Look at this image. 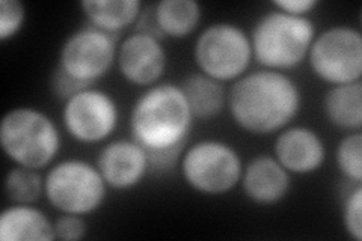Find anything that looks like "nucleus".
<instances>
[{
  "label": "nucleus",
  "mask_w": 362,
  "mask_h": 241,
  "mask_svg": "<svg viewBox=\"0 0 362 241\" xmlns=\"http://www.w3.org/2000/svg\"><path fill=\"white\" fill-rule=\"evenodd\" d=\"M0 240L53 241V222L33 204H13L0 213Z\"/></svg>",
  "instance_id": "2eb2a0df"
},
{
  "label": "nucleus",
  "mask_w": 362,
  "mask_h": 241,
  "mask_svg": "<svg viewBox=\"0 0 362 241\" xmlns=\"http://www.w3.org/2000/svg\"><path fill=\"white\" fill-rule=\"evenodd\" d=\"M194 59L199 73L221 83L235 82L254 61L251 37L234 23H211L195 41Z\"/></svg>",
  "instance_id": "0eeeda50"
},
{
  "label": "nucleus",
  "mask_w": 362,
  "mask_h": 241,
  "mask_svg": "<svg viewBox=\"0 0 362 241\" xmlns=\"http://www.w3.org/2000/svg\"><path fill=\"white\" fill-rule=\"evenodd\" d=\"M0 148L16 166L41 170L59 155L62 136L47 113L20 106L8 110L0 121Z\"/></svg>",
  "instance_id": "7ed1b4c3"
},
{
  "label": "nucleus",
  "mask_w": 362,
  "mask_h": 241,
  "mask_svg": "<svg viewBox=\"0 0 362 241\" xmlns=\"http://www.w3.org/2000/svg\"><path fill=\"white\" fill-rule=\"evenodd\" d=\"M153 8L163 38H187L198 29L202 18V8L197 0H160Z\"/></svg>",
  "instance_id": "6ab92c4d"
},
{
  "label": "nucleus",
  "mask_w": 362,
  "mask_h": 241,
  "mask_svg": "<svg viewBox=\"0 0 362 241\" xmlns=\"http://www.w3.org/2000/svg\"><path fill=\"white\" fill-rule=\"evenodd\" d=\"M118 37L93 26L74 30L61 45L58 68L85 86H94L117 64Z\"/></svg>",
  "instance_id": "1a4fd4ad"
},
{
  "label": "nucleus",
  "mask_w": 362,
  "mask_h": 241,
  "mask_svg": "<svg viewBox=\"0 0 362 241\" xmlns=\"http://www.w3.org/2000/svg\"><path fill=\"white\" fill-rule=\"evenodd\" d=\"M118 124V102L103 89L90 86L64 101L62 125L78 143L106 142L117 131Z\"/></svg>",
  "instance_id": "9d476101"
},
{
  "label": "nucleus",
  "mask_w": 362,
  "mask_h": 241,
  "mask_svg": "<svg viewBox=\"0 0 362 241\" xmlns=\"http://www.w3.org/2000/svg\"><path fill=\"white\" fill-rule=\"evenodd\" d=\"M109 189L132 190L150 174V160L145 149L133 139H115L100 149L97 163Z\"/></svg>",
  "instance_id": "f8f14e48"
},
{
  "label": "nucleus",
  "mask_w": 362,
  "mask_h": 241,
  "mask_svg": "<svg viewBox=\"0 0 362 241\" xmlns=\"http://www.w3.org/2000/svg\"><path fill=\"white\" fill-rule=\"evenodd\" d=\"M107 184L95 165L81 158H66L50 166L44 177V196L64 214L89 216L107 198Z\"/></svg>",
  "instance_id": "39448f33"
},
{
  "label": "nucleus",
  "mask_w": 362,
  "mask_h": 241,
  "mask_svg": "<svg viewBox=\"0 0 362 241\" xmlns=\"http://www.w3.org/2000/svg\"><path fill=\"white\" fill-rule=\"evenodd\" d=\"M4 189L13 204H35L44 194V178L37 169L14 166L8 170Z\"/></svg>",
  "instance_id": "aec40b11"
},
{
  "label": "nucleus",
  "mask_w": 362,
  "mask_h": 241,
  "mask_svg": "<svg viewBox=\"0 0 362 241\" xmlns=\"http://www.w3.org/2000/svg\"><path fill=\"white\" fill-rule=\"evenodd\" d=\"M117 65L126 82L146 89L160 83L168 68V52L162 40L133 32L118 45Z\"/></svg>",
  "instance_id": "9b49d317"
},
{
  "label": "nucleus",
  "mask_w": 362,
  "mask_h": 241,
  "mask_svg": "<svg viewBox=\"0 0 362 241\" xmlns=\"http://www.w3.org/2000/svg\"><path fill=\"white\" fill-rule=\"evenodd\" d=\"M302 102V90L294 78L264 68L235 80L226 100L237 127L255 136L288 127L299 117Z\"/></svg>",
  "instance_id": "f03ea898"
},
{
  "label": "nucleus",
  "mask_w": 362,
  "mask_h": 241,
  "mask_svg": "<svg viewBox=\"0 0 362 241\" xmlns=\"http://www.w3.org/2000/svg\"><path fill=\"white\" fill-rule=\"evenodd\" d=\"M335 163L346 180L354 184L362 181V133H347L335 149Z\"/></svg>",
  "instance_id": "412c9836"
},
{
  "label": "nucleus",
  "mask_w": 362,
  "mask_h": 241,
  "mask_svg": "<svg viewBox=\"0 0 362 241\" xmlns=\"http://www.w3.org/2000/svg\"><path fill=\"white\" fill-rule=\"evenodd\" d=\"M341 221L347 235L355 240L362 241V186L361 182L350 187L343 199Z\"/></svg>",
  "instance_id": "4be33fe9"
},
{
  "label": "nucleus",
  "mask_w": 362,
  "mask_h": 241,
  "mask_svg": "<svg viewBox=\"0 0 362 241\" xmlns=\"http://www.w3.org/2000/svg\"><path fill=\"white\" fill-rule=\"evenodd\" d=\"M323 113L332 127L347 133L362 127V82L329 86L323 97Z\"/></svg>",
  "instance_id": "dca6fc26"
},
{
  "label": "nucleus",
  "mask_w": 362,
  "mask_h": 241,
  "mask_svg": "<svg viewBox=\"0 0 362 241\" xmlns=\"http://www.w3.org/2000/svg\"><path fill=\"white\" fill-rule=\"evenodd\" d=\"M274 157L291 175H311L326 162V145L317 130L288 125L276 137Z\"/></svg>",
  "instance_id": "ddd939ff"
},
{
  "label": "nucleus",
  "mask_w": 362,
  "mask_h": 241,
  "mask_svg": "<svg viewBox=\"0 0 362 241\" xmlns=\"http://www.w3.org/2000/svg\"><path fill=\"white\" fill-rule=\"evenodd\" d=\"M275 9L282 11V13L298 17H308L313 11L320 5L319 0H275L272 2Z\"/></svg>",
  "instance_id": "a878e982"
},
{
  "label": "nucleus",
  "mask_w": 362,
  "mask_h": 241,
  "mask_svg": "<svg viewBox=\"0 0 362 241\" xmlns=\"http://www.w3.org/2000/svg\"><path fill=\"white\" fill-rule=\"evenodd\" d=\"M243 160L225 141L202 139L185 149L181 175L186 184L206 196H221L240 184Z\"/></svg>",
  "instance_id": "423d86ee"
},
{
  "label": "nucleus",
  "mask_w": 362,
  "mask_h": 241,
  "mask_svg": "<svg viewBox=\"0 0 362 241\" xmlns=\"http://www.w3.org/2000/svg\"><path fill=\"white\" fill-rule=\"evenodd\" d=\"M180 88L192 114L199 121H210L219 117L228 100L223 83L202 73L190 74Z\"/></svg>",
  "instance_id": "a211bd4d"
},
{
  "label": "nucleus",
  "mask_w": 362,
  "mask_h": 241,
  "mask_svg": "<svg viewBox=\"0 0 362 241\" xmlns=\"http://www.w3.org/2000/svg\"><path fill=\"white\" fill-rule=\"evenodd\" d=\"M313 74L329 86L361 82L362 33L337 25L317 33L307 56Z\"/></svg>",
  "instance_id": "6e6552de"
},
{
  "label": "nucleus",
  "mask_w": 362,
  "mask_h": 241,
  "mask_svg": "<svg viewBox=\"0 0 362 241\" xmlns=\"http://www.w3.org/2000/svg\"><path fill=\"white\" fill-rule=\"evenodd\" d=\"M28 11L20 0H0V41L14 40L25 28Z\"/></svg>",
  "instance_id": "5701e85b"
},
{
  "label": "nucleus",
  "mask_w": 362,
  "mask_h": 241,
  "mask_svg": "<svg viewBox=\"0 0 362 241\" xmlns=\"http://www.w3.org/2000/svg\"><path fill=\"white\" fill-rule=\"evenodd\" d=\"M249 37L258 65L284 73L307 59L317 28L310 17L290 16L274 8L255 21Z\"/></svg>",
  "instance_id": "20e7f679"
},
{
  "label": "nucleus",
  "mask_w": 362,
  "mask_h": 241,
  "mask_svg": "<svg viewBox=\"0 0 362 241\" xmlns=\"http://www.w3.org/2000/svg\"><path fill=\"white\" fill-rule=\"evenodd\" d=\"M240 184L252 204L275 205L290 193L291 174L274 155L259 154L243 166Z\"/></svg>",
  "instance_id": "4468645a"
},
{
  "label": "nucleus",
  "mask_w": 362,
  "mask_h": 241,
  "mask_svg": "<svg viewBox=\"0 0 362 241\" xmlns=\"http://www.w3.org/2000/svg\"><path fill=\"white\" fill-rule=\"evenodd\" d=\"M81 8L89 26L117 37L136 25L144 5L141 0H82Z\"/></svg>",
  "instance_id": "f3484780"
},
{
  "label": "nucleus",
  "mask_w": 362,
  "mask_h": 241,
  "mask_svg": "<svg viewBox=\"0 0 362 241\" xmlns=\"http://www.w3.org/2000/svg\"><path fill=\"white\" fill-rule=\"evenodd\" d=\"M50 85H52L53 94L62 101H66L70 97L76 95L77 93H81V90L88 88V86L82 85L81 82H77L76 78H73V77L68 76L66 73H64L62 70H59L58 66L54 68V71L52 74Z\"/></svg>",
  "instance_id": "393cba45"
},
{
  "label": "nucleus",
  "mask_w": 362,
  "mask_h": 241,
  "mask_svg": "<svg viewBox=\"0 0 362 241\" xmlns=\"http://www.w3.org/2000/svg\"><path fill=\"white\" fill-rule=\"evenodd\" d=\"M194 122L180 85L160 82L134 101L129 129L132 139L148 155L151 170L165 174L181 160Z\"/></svg>",
  "instance_id": "f257e3e1"
},
{
  "label": "nucleus",
  "mask_w": 362,
  "mask_h": 241,
  "mask_svg": "<svg viewBox=\"0 0 362 241\" xmlns=\"http://www.w3.org/2000/svg\"><path fill=\"white\" fill-rule=\"evenodd\" d=\"M54 238L62 241H78L86 237L88 223L83 216L77 214H64L53 222Z\"/></svg>",
  "instance_id": "b1692460"
}]
</instances>
